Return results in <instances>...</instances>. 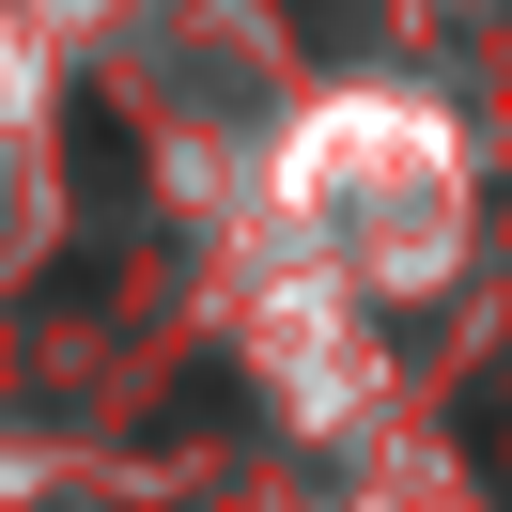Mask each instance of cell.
Returning <instances> with one entry per match:
<instances>
[{
    "label": "cell",
    "mask_w": 512,
    "mask_h": 512,
    "mask_svg": "<svg viewBox=\"0 0 512 512\" xmlns=\"http://www.w3.org/2000/svg\"><path fill=\"white\" fill-rule=\"evenodd\" d=\"M295 16H311L326 47H357V32H373V0H295Z\"/></svg>",
    "instance_id": "obj_3"
},
{
    "label": "cell",
    "mask_w": 512,
    "mask_h": 512,
    "mask_svg": "<svg viewBox=\"0 0 512 512\" xmlns=\"http://www.w3.org/2000/svg\"><path fill=\"white\" fill-rule=\"evenodd\" d=\"M466 466H481V481H497V497H512V373H497V388H481V404H466Z\"/></svg>",
    "instance_id": "obj_2"
},
{
    "label": "cell",
    "mask_w": 512,
    "mask_h": 512,
    "mask_svg": "<svg viewBox=\"0 0 512 512\" xmlns=\"http://www.w3.org/2000/svg\"><path fill=\"white\" fill-rule=\"evenodd\" d=\"M63 140H78V187H94V202H125V187H140V171H125V109L78 94V109H63Z\"/></svg>",
    "instance_id": "obj_1"
}]
</instances>
